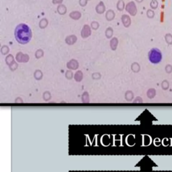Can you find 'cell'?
<instances>
[{
	"instance_id": "6da1fadb",
	"label": "cell",
	"mask_w": 172,
	"mask_h": 172,
	"mask_svg": "<svg viewBox=\"0 0 172 172\" xmlns=\"http://www.w3.org/2000/svg\"><path fill=\"white\" fill-rule=\"evenodd\" d=\"M15 37L19 43L25 45L30 42L32 38V31L26 24H21L15 29Z\"/></svg>"
},
{
	"instance_id": "7a4b0ae2",
	"label": "cell",
	"mask_w": 172,
	"mask_h": 172,
	"mask_svg": "<svg viewBox=\"0 0 172 172\" xmlns=\"http://www.w3.org/2000/svg\"><path fill=\"white\" fill-rule=\"evenodd\" d=\"M148 56L150 62L153 64L159 63L162 60L161 52L158 49H156V48L152 49L149 51Z\"/></svg>"
}]
</instances>
